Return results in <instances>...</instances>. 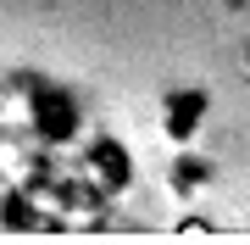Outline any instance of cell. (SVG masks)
Returning a JSON list of instances; mask_svg holds the SVG:
<instances>
[{
  "mask_svg": "<svg viewBox=\"0 0 250 245\" xmlns=\"http://www.w3.org/2000/svg\"><path fill=\"white\" fill-rule=\"evenodd\" d=\"M200 111H206V95H184L178 100V111H172V134H189V128H195V117H200Z\"/></svg>",
  "mask_w": 250,
  "mask_h": 245,
  "instance_id": "6da1fadb",
  "label": "cell"
}]
</instances>
